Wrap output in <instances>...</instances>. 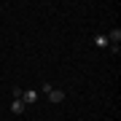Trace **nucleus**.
<instances>
[{"label":"nucleus","instance_id":"nucleus-5","mask_svg":"<svg viewBox=\"0 0 121 121\" xmlns=\"http://www.w3.org/2000/svg\"><path fill=\"white\" fill-rule=\"evenodd\" d=\"M94 43H97L99 48H105V46H108V38H105V35H97V38H94Z\"/></svg>","mask_w":121,"mask_h":121},{"label":"nucleus","instance_id":"nucleus-3","mask_svg":"<svg viewBox=\"0 0 121 121\" xmlns=\"http://www.w3.org/2000/svg\"><path fill=\"white\" fill-rule=\"evenodd\" d=\"M105 38H108L110 46H118V40H121V30H110V35H105Z\"/></svg>","mask_w":121,"mask_h":121},{"label":"nucleus","instance_id":"nucleus-6","mask_svg":"<svg viewBox=\"0 0 121 121\" xmlns=\"http://www.w3.org/2000/svg\"><path fill=\"white\" fill-rule=\"evenodd\" d=\"M11 94H13V99H22V89L13 86V89H11Z\"/></svg>","mask_w":121,"mask_h":121},{"label":"nucleus","instance_id":"nucleus-1","mask_svg":"<svg viewBox=\"0 0 121 121\" xmlns=\"http://www.w3.org/2000/svg\"><path fill=\"white\" fill-rule=\"evenodd\" d=\"M46 97L51 99V102H62V99H65V91L62 89H51V91H46Z\"/></svg>","mask_w":121,"mask_h":121},{"label":"nucleus","instance_id":"nucleus-2","mask_svg":"<svg viewBox=\"0 0 121 121\" xmlns=\"http://www.w3.org/2000/svg\"><path fill=\"white\" fill-rule=\"evenodd\" d=\"M24 110H27V105L22 102V99H13V102H11V113H16V116H22Z\"/></svg>","mask_w":121,"mask_h":121},{"label":"nucleus","instance_id":"nucleus-4","mask_svg":"<svg viewBox=\"0 0 121 121\" xmlns=\"http://www.w3.org/2000/svg\"><path fill=\"white\" fill-rule=\"evenodd\" d=\"M35 99H38V94H35L32 89H30V91H22V102H24V105H32Z\"/></svg>","mask_w":121,"mask_h":121}]
</instances>
